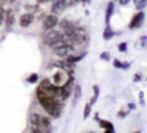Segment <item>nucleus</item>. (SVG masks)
Returning <instances> with one entry per match:
<instances>
[{"label":"nucleus","mask_w":147,"mask_h":133,"mask_svg":"<svg viewBox=\"0 0 147 133\" xmlns=\"http://www.w3.org/2000/svg\"><path fill=\"white\" fill-rule=\"evenodd\" d=\"M80 2H81V3H87V5H88V3L91 2V0H80Z\"/></svg>","instance_id":"nucleus-35"},{"label":"nucleus","mask_w":147,"mask_h":133,"mask_svg":"<svg viewBox=\"0 0 147 133\" xmlns=\"http://www.w3.org/2000/svg\"><path fill=\"white\" fill-rule=\"evenodd\" d=\"M144 19H146V14H144L143 10H137V14H134V16L129 19L128 28H129V30H137V28H140L143 24H144Z\"/></svg>","instance_id":"nucleus-10"},{"label":"nucleus","mask_w":147,"mask_h":133,"mask_svg":"<svg viewBox=\"0 0 147 133\" xmlns=\"http://www.w3.org/2000/svg\"><path fill=\"white\" fill-rule=\"evenodd\" d=\"M24 9L25 10H28V12H32V14H37V12L40 10V8H38V3H27L25 6H24Z\"/></svg>","instance_id":"nucleus-21"},{"label":"nucleus","mask_w":147,"mask_h":133,"mask_svg":"<svg viewBox=\"0 0 147 133\" xmlns=\"http://www.w3.org/2000/svg\"><path fill=\"white\" fill-rule=\"evenodd\" d=\"M99 95H100V87L99 86H93V96H91V99L88 102L91 105H94L97 102V99H99Z\"/></svg>","instance_id":"nucleus-19"},{"label":"nucleus","mask_w":147,"mask_h":133,"mask_svg":"<svg viewBox=\"0 0 147 133\" xmlns=\"http://www.w3.org/2000/svg\"><path fill=\"white\" fill-rule=\"evenodd\" d=\"M5 15H6V9L0 5V24L5 22Z\"/></svg>","instance_id":"nucleus-29"},{"label":"nucleus","mask_w":147,"mask_h":133,"mask_svg":"<svg viewBox=\"0 0 147 133\" xmlns=\"http://www.w3.org/2000/svg\"><path fill=\"white\" fill-rule=\"evenodd\" d=\"M15 24V12L12 8L6 9V15H5V25H6V31H9Z\"/></svg>","instance_id":"nucleus-13"},{"label":"nucleus","mask_w":147,"mask_h":133,"mask_svg":"<svg viewBox=\"0 0 147 133\" xmlns=\"http://www.w3.org/2000/svg\"><path fill=\"white\" fill-rule=\"evenodd\" d=\"M66 9H68V8H66L65 0H53L52 6H50V14L59 16V15H62Z\"/></svg>","instance_id":"nucleus-11"},{"label":"nucleus","mask_w":147,"mask_h":133,"mask_svg":"<svg viewBox=\"0 0 147 133\" xmlns=\"http://www.w3.org/2000/svg\"><path fill=\"white\" fill-rule=\"evenodd\" d=\"M65 3H66V8H75L81 2H80V0H65Z\"/></svg>","instance_id":"nucleus-26"},{"label":"nucleus","mask_w":147,"mask_h":133,"mask_svg":"<svg viewBox=\"0 0 147 133\" xmlns=\"http://www.w3.org/2000/svg\"><path fill=\"white\" fill-rule=\"evenodd\" d=\"M57 25H59V16H57V15L46 14V15L43 16V19H41V30H43V31L57 28Z\"/></svg>","instance_id":"nucleus-8"},{"label":"nucleus","mask_w":147,"mask_h":133,"mask_svg":"<svg viewBox=\"0 0 147 133\" xmlns=\"http://www.w3.org/2000/svg\"><path fill=\"white\" fill-rule=\"evenodd\" d=\"M16 0H0V3L2 5H13Z\"/></svg>","instance_id":"nucleus-32"},{"label":"nucleus","mask_w":147,"mask_h":133,"mask_svg":"<svg viewBox=\"0 0 147 133\" xmlns=\"http://www.w3.org/2000/svg\"><path fill=\"white\" fill-rule=\"evenodd\" d=\"M80 99H81V86L80 84H74V89H72V106H75Z\"/></svg>","instance_id":"nucleus-15"},{"label":"nucleus","mask_w":147,"mask_h":133,"mask_svg":"<svg viewBox=\"0 0 147 133\" xmlns=\"http://www.w3.org/2000/svg\"><path fill=\"white\" fill-rule=\"evenodd\" d=\"M72 77H74V74H69V72H66L63 70H56L50 78H52V81H53V84L56 87H62L63 84H66Z\"/></svg>","instance_id":"nucleus-7"},{"label":"nucleus","mask_w":147,"mask_h":133,"mask_svg":"<svg viewBox=\"0 0 147 133\" xmlns=\"http://www.w3.org/2000/svg\"><path fill=\"white\" fill-rule=\"evenodd\" d=\"M138 44L141 46V49H146V47H147V35H141Z\"/></svg>","instance_id":"nucleus-28"},{"label":"nucleus","mask_w":147,"mask_h":133,"mask_svg":"<svg viewBox=\"0 0 147 133\" xmlns=\"http://www.w3.org/2000/svg\"><path fill=\"white\" fill-rule=\"evenodd\" d=\"M112 65H113L115 68H118V70H128V68L131 67L129 62H122L121 59H113V61H112Z\"/></svg>","instance_id":"nucleus-18"},{"label":"nucleus","mask_w":147,"mask_h":133,"mask_svg":"<svg viewBox=\"0 0 147 133\" xmlns=\"http://www.w3.org/2000/svg\"><path fill=\"white\" fill-rule=\"evenodd\" d=\"M113 2H118V0H113Z\"/></svg>","instance_id":"nucleus-36"},{"label":"nucleus","mask_w":147,"mask_h":133,"mask_svg":"<svg viewBox=\"0 0 147 133\" xmlns=\"http://www.w3.org/2000/svg\"><path fill=\"white\" fill-rule=\"evenodd\" d=\"M35 99H37V102L40 104V106L43 108V111L50 118H59L60 115H62L65 102L60 101L57 95L47 93V92L41 90L38 86H37V89H35Z\"/></svg>","instance_id":"nucleus-1"},{"label":"nucleus","mask_w":147,"mask_h":133,"mask_svg":"<svg viewBox=\"0 0 147 133\" xmlns=\"http://www.w3.org/2000/svg\"><path fill=\"white\" fill-rule=\"evenodd\" d=\"M115 12V2H109L106 6V14H105V25H110V19H112V15Z\"/></svg>","instance_id":"nucleus-14"},{"label":"nucleus","mask_w":147,"mask_h":133,"mask_svg":"<svg viewBox=\"0 0 147 133\" xmlns=\"http://www.w3.org/2000/svg\"><path fill=\"white\" fill-rule=\"evenodd\" d=\"M35 2L38 3V5H46V3H52L53 0H35Z\"/></svg>","instance_id":"nucleus-33"},{"label":"nucleus","mask_w":147,"mask_h":133,"mask_svg":"<svg viewBox=\"0 0 147 133\" xmlns=\"http://www.w3.org/2000/svg\"><path fill=\"white\" fill-rule=\"evenodd\" d=\"M128 114H129V108L128 106H124L122 110L118 111V118H125Z\"/></svg>","instance_id":"nucleus-24"},{"label":"nucleus","mask_w":147,"mask_h":133,"mask_svg":"<svg viewBox=\"0 0 147 133\" xmlns=\"http://www.w3.org/2000/svg\"><path fill=\"white\" fill-rule=\"evenodd\" d=\"M27 80V83H30V84H37L40 81V77H38V74H37V72H31V74L25 78Z\"/></svg>","instance_id":"nucleus-22"},{"label":"nucleus","mask_w":147,"mask_h":133,"mask_svg":"<svg viewBox=\"0 0 147 133\" xmlns=\"http://www.w3.org/2000/svg\"><path fill=\"white\" fill-rule=\"evenodd\" d=\"M127 49H128V43H127V42H122V43L118 44V50H119V52L124 53V52H127Z\"/></svg>","instance_id":"nucleus-27"},{"label":"nucleus","mask_w":147,"mask_h":133,"mask_svg":"<svg viewBox=\"0 0 147 133\" xmlns=\"http://www.w3.org/2000/svg\"><path fill=\"white\" fill-rule=\"evenodd\" d=\"M74 35V47L77 50H85L90 43V33L84 25H75V28L72 30Z\"/></svg>","instance_id":"nucleus-3"},{"label":"nucleus","mask_w":147,"mask_h":133,"mask_svg":"<svg viewBox=\"0 0 147 133\" xmlns=\"http://www.w3.org/2000/svg\"><path fill=\"white\" fill-rule=\"evenodd\" d=\"M49 68H56V70H63L69 74H74V71L77 68V64H74L68 59H56V61H52L49 64Z\"/></svg>","instance_id":"nucleus-6"},{"label":"nucleus","mask_w":147,"mask_h":133,"mask_svg":"<svg viewBox=\"0 0 147 133\" xmlns=\"http://www.w3.org/2000/svg\"><path fill=\"white\" fill-rule=\"evenodd\" d=\"M35 21V14H32V12H22V14L19 15L18 18V24H19V27L21 28H28L32 25V22Z\"/></svg>","instance_id":"nucleus-9"},{"label":"nucleus","mask_w":147,"mask_h":133,"mask_svg":"<svg viewBox=\"0 0 147 133\" xmlns=\"http://www.w3.org/2000/svg\"><path fill=\"white\" fill-rule=\"evenodd\" d=\"M77 24L74 22L72 19H68V18H63V19H59V30L62 31V33H69L72 31L74 28H75Z\"/></svg>","instance_id":"nucleus-12"},{"label":"nucleus","mask_w":147,"mask_h":133,"mask_svg":"<svg viewBox=\"0 0 147 133\" xmlns=\"http://www.w3.org/2000/svg\"><path fill=\"white\" fill-rule=\"evenodd\" d=\"M127 106L129 108V111H134V110H136V104H132V102H131V104H128Z\"/></svg>","instance_id":"nucleus-34"},{"label":"nucleus","mask_w":147,"mask_h":133,"mask_svg":"<svg viewBox=\"0 0 147 133\" xmlns=\"http://www.w3.org/2000/svg\"><path fill=\"white\" fill-rule=\"evenodd\" d=\"M91 110H93V105L90 102H87V104L84 105V111H82V118L84 120H87L91 115Z\"/></svg>","instance_id":"nucleus-20"},{"label":"nucleus","mask_w":147,"mask_h":133,"mask_svg":"<svg viewBox=\"0 0 147 133\" xmlns=\"http://www.w3.org/2000/svg\"><path fill=\"white\" fill-rule=\"evenodd\" d=\"M62 35L63 33L57 30V28H53V30H47V31H43V35H41V43L47 47H52L57 43H60L62 40Z\"/></svg>","instance_id":"nucleus-4"},{"label":"nucleus","mask_w":147,"mask_h":133,"mask_svg":"<svg viewBox=\"0 0 147 133\" xmlns=\"http://www.w3.org/2000/svg\"><path fill=\"white\" fill-rule=\"evenodd\" d=\"M138 102H140L141 105H144V104H146V101H144V93H143V92H140V93H138Z\"/></svg>","instance_id":"nucleus-31"},{"label":"nucleus","mask_w":147,"mask_h":133,"mask_svg":"<svg viewBox=\"0 0 147 133\" xmlns=\"http://www.w3.org/2000/svg\"><path fill=\"white\" fill-rule=\"evenodd\" d=\"M97 123H99V126H100L103 130H106L107 133H113V132H115V126L110 123V121H107V120H102V118H100Z\"/></svg>","instance_id":"nucleus-17"},{"label":"nucleus","mask_w":147,"mask_h":133,"mask_svg":"<svg viewBox=\"0 0 147 133\" xmlns=\"http://www.w3.org/2000/svg\"><path fill=\"white\" fill-rule=\"evenodd\" d=\"M116 34H121V31H115L110 25H105V31H103V39L105 40H112Z\"/></svg>","instance_id":"nucleus-16"},{"label":"nucleus","mask_w":147,"mask_h":133,"mask_svg":"<svg viewBox=\"0 0 147 133\" xmlns=\"http://www.w3.org/2000/svg\"><path fill=\"white\" fill-rule=\"evenodd\" d=\"M52 120L49 115L40 114V113H31L28 115V126L27 132H37V133H47L52 132Z\"/></svg>","instance_id":"nucleus-2"},{"label":"nucleus","mask_w":147,"mask_h":133,"mask_svg":"<svg viewBox=\"0 0 147 133\" xmlns=\"http://www.w3.org/2000/svg\"><path fill=\"white\" fill-rule=\"evenodd\" d=\"M99 58H100V61H105V62L112 61V56H110V53H109V52H102Z\"/></svg>","instance_id":"nucleus-25"},{"label":"nucleus","mask_w":147,"mask_h":133,"mask_svg":"<svg viewBox=\"0 0 147 133\" xmlns=\"http://www.w3.org/2000/svg\"><path fill=\"white\" fill-rule=\"evenodd\" d=\"M134 8L137 10H144L147 8V0H134Z\"/></svg>","instance_id":"nucleus-23"},{"label":"nucleus","mask_w":147,"mask_h":133,"mask_svg":"<svg viewBox=\"0 0 147 133\" xmlns=\"http://www.w3.org/2000/svg\"><path fill=\"white\" fill-rule=\"evenodd\" d=\"M141 80H143V76L140 74V72L134 74V77H132V81H134V83H138V81H141Z\"/></svg>","instance_id":"nucleus-30"},{"label":"nucleus","mask_w":147,"mask_h":133,"mask_svg":"<svg viewBox=\"0 0 147 133\" xmlns=\"http://www.w3.org/2000/svg\"><path fill=\"white\" fill-rule=\"evenodd\" d=\"M74 52H77L75 47L71 44H65V43H57V44L50 47V53L57 59H65L69 55H72Z\"/></svg>","instance_id":"nucleus-5"}]
</instances>
